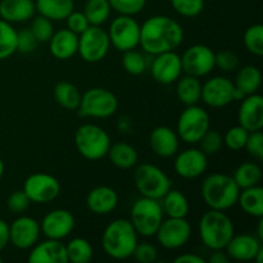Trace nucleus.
Here are the masks:
<instances>
[{"mask_svg": "<svg viewBox=\"0 0 263 263\" xmlns=\"http://www.w3.org/2000/svg\"><path fill=\"white\" fill-rule=\"evenodd\" d=\"M202 243L211 251L225 249L235 234L234 222L225 211L210 210L200 217L198 226Z\"/></svg>", "mask_w": 263, "mask_h": 263, "instance_id": "obj_4", "label": "nucleus"}, {"mask_svg": "<svg viewBox=\"0 0 263 263\" xmlns=\"http://www.w3.org/2000/svg\"><path fill=\"white\" fill-rule=\"evenodd\" d=\"M139 243V235L127 218H116L105 226L102 235V248L108 257L123 261L133 257Z\"/></svg>", "mask_w": 263, "mask_h": 263, "instance_id": "obj_2", "label": "nucleus"}, {"mask_svg": "<svg viewBox=\"0 0 263 263\" xmlns=\"http://www.w3.org/2000/svg\"><path fill=\"white\" fill-rule=\"evenodd\" d=\"M239 58L230 50H222L215 55V67L222 72H233L238 68Z\"/></svg>", "mask_w": 263, "mask_h": 263, "instance_id": "obj_48", "label": "nucleus"}, {"mask_svg": "<svg viewBox=\"0 0 263 263\" xmlns=\"http://www.w3.org/2000/svg\"><path fill=\"white\" fill-rule=\"evenodd\" d=\"M39 41L33 36L32 31L30 28H23L17 31V50L21 53H32L37 48Z\"/></svg>", "mask_w": 263, "mask_h": 263, "instance_id": "obj_47", "label": "nucleus"}, {"mask_svg": "<svg viewBox=\"0 0 263 263\" xmlns=\"http://www.w3.org/2000/svg\"><path fill=\"white\" fill-rule=\"evenodd\" d=\"M36 12L50 21H64L74 9L73 0H35Z\"/></svg>", "mask_w": 263, "mask_h": 263, "instance_id": "obj_31", "label": "nucleus"}, {"mask_svg": "<svg viewBox=\"0 0 263 263\" xmlns=\"http://www.w3.org/2000/svg\"><path fill=\"white\" fill-rule=\"evenodd\" d=\"M231 259L229 258V256L226 254V252H223V249H218V251H212V254L208 258L210 263H229Z\"/></svg>", "mask_w": 263, "mask_h": 263, "instance_id": "obj_53", "label": "nucleus"}, {"mask_svg": "<svg viewBox=\"0 0 263 263\" xmlns=\"http://www.w3.org/2000/svg\"><path fill=\"white\" fill-rule=\"evenodd\" d=\"M41 235L40 222L31 216L18 215L9 225V244L21 251L31 249Z\"/></svg>", "mask_w": 263, "mask_h": 263, "instance_id": "obj_15", "label": "nucleus"}, {"mask_svg": "<svg viewBox=\"0 0 263 263\" xmlns=\"http://www.w3.org/2000/svg\"><path fill=\"white\" fill-rule=\"evenodd\" d=\"M9 244V225L0 218V252Z\"/></svg>", "mask_w": 263, "mask_h": 263, "instance_id": "obj_52", "label": "nucleus"}, {"mask_svg": "<svg viewBox=\"0 0 263 263\" xmlns=\"http://www.w3.org/2000/svg\"><path fill=\"white\" fill-rule=\"evenodd\" d=\"M153 55L146 54L145 51L136 50V49H131V50L123 51L122 55V66L127 73L133 74V76H138V74H143L146 69H149L151 66V61Z\"/></svg>", "mask_w": 263, "mask_h": 263, "instance_id": "obj_34", "label": "nucleus"}, {"mask_svg": "<svg viewBox=\"0 0 263 263\" xmlns=\"http://www.w3.org/2000/svg\"><path fill=\"white\" fill-rule=\"evenodd\" d=\"M36 14L33 0H2L0 18L9 23H22L32 20Z\"/></svg>", "mask_w": 263, "mask_h": 263, "instance_id": "obj_26", "label": "nucleus"}, {"mask_svg": "<svg viewBox=\"0 0 263 263\" xmlns=\"http://www.w3.org/2000/svg\"><path fill=\"white\" fill-rule=\"evenodd\" d=\"M3 262V258H2V256H0V263H2Z\"/></svg>", "mask_w": 263, "mask_h": 263, "instance_id": "obj_57", "label": "nucleus"}, {"mask_svg": "<svg viewBox=\"0 0 263 263\" xmlns=\"http://www.w3.org/2000/svg\"><path fill=\"white\" fill-rule=\"evenodd\" d=\"M175 12L185 18L198 17L204 10V0H171Z\"/></svg>", "mask_w": 263, "mask_h": 263, "instance_id": "obj_42", "label": "nucleus"}, {"mask_svg": "<svg viewBox=\"0 0 263 263\" xmlns=\"http://www.w3.org/2000/svg\"><path fill=\"white\" fill-rule=\"evenodd\" d=\"M204 258L199 254L195 253H184L180 254L175 258V263H205Z\"/></svg>", "mask_w": 263, "mask_h": 263, "instance_id": "obj_51", "label": "nucleus"}, {"mask_svg": "<svg viewBox=\"0 0 263 263\" xmlns=\"http://www.w3.org/2000/svg\"><path fill=\"white\" fill-rule=\"evenodd\" d=\"M49 43V50L54 58L59 61L71 59L79 49V35L72 32L68 28H62L59 31H54L53 36Z\"/></svg>", "mask_w": 263, "mask_h": 263, "instance_id": "obj_25", "label": "nucleus"}, {"mask_svg": "<svg viewBox=\"0 0 263 263\" xmlns=\"http://www.w3.org/2000/svg\"><path fill=\"white\" fill-rule=\"evenodd\" d=\"M149 69L152 77L158 84L171 85L176 82L182 73L181 58L176 50L157 54L152 58Z\"/></svg>", "mask_w": 263, "mask_h": 263, "instance_id": "obj_17", "label": "nucleus"}, {"mask_svg": "<svg viewBox=\"0 0 263 263\" xmlns=\"http://www.w3.org/2000/svg\"><path fill=\"white\" fill-rule=\"evenodd\" d=\"M118 99L112 91L104 87H91L81 97L79 112L82 117L109 118L117 112Z\"/></svg>", "mask_w": 263, "mask_h": 263, "instance_id": "obj_8", "label": "nucleus"}, {"mask_svg": "<svg viewBox=\"0 0 263 263\" xmlns=\"http://www.w3.org/2000/svg\"><path fill=\"white\" fill-rule=\"evenodd\" d=\"M258 228H257V238L259 239V240H263V220H262V217L261 218H258Z\"/></svg>", "mask_w": 263, "mask_h": 263, "instance_id": "obj_55", "label": "nucleus"}, {"mask_svg": "<svg viewBox=\"0 0 263 263\" xmlns=\"http://www.w3.org/2000/svg\"><path fill=\"white\" fill-rule=\"evenodd\" d=\"M30 30L32 31L33 36H35L39 43H48L54 33L53 21L44 17V15L35 14L32 17Z\"/></svg>", "mask_w": 263, "mask_h": 263, "instance_id": "obj_41", "label": "nucleus"}, {"mask_svg": "<svg viewBox=\"0 0 263 263\" xmlns=\"http://www.w3.org/2000/svg\"><path fill=\"white\" fill-rule=\"evenodd\" d=\"M205 105L211 108H222L235 100V86L230 79L215 76L202 85V98Z\"/></svg>", "mask_w": 263, "mask_h": 263, "instance_id": "obj_16", "label": "nucleus"}, {"mask_svg": "<svg viewBox=\"0 0 263 263\" xmlns=\"http://www.w3.org/2000/svg\"><path fill=\"white\" fill-rule=\"evenodd\" d=\"M200 193L210 210L228 211L238 203L240 187L233 176L216 172L203 180Z\"/></svg>", "mask_w": 263, "mask_h": 263, "instance_id": "obj_3", "label": "nucleus"}, {"mask_svg": "<svg viewBox=\"0 0 263 263\" xmlns=\"http://www.w3.org/2000/svg\"><path fill=\"white\" fill-rule=\"evenodd\" d=\"M64 21H66L67 23V28L71 30L72 32L76 33V35H81V33L90 26L89 21H87L84 12H76L74 9L69 13L68 17Z\"/></svg>", "mask_w": 263, "mask_h": 263, "instance_id": "obj_50", "label": "nucleus"}, {"mask_svg": "<svg viewBox=\"0 0 263 263\" xmlns=\"http://www.w3.org/2000/svg\"><path fill=\"white\" fill-rule=\"evenodd\" d=\"M184 40L181 25L168 15H153L140 25V44L146 54L174 51Z\"/></svg>", "mask_w": 263, "mask_h": 263, "instance_id": "obj_1", "label": "nucleus"}, {"mask_svg": "<svg viewBox=\"0 0 263 263\" xmlns=\"http://www.w3.org/2000/svg\"><path fill=\"white\" fill-rule=\"evenodd\" d=\"M17 51V31L12 23L0 18V61L10 58Z\"/></svg>", "mask_w": 263, "mask_h": 263, "instance_id": "obj_38", "label": "nucleus"}, {"mask_svg": "<svg viewBox=\"0 0 263 263\" xmlns=\"http://www.w3.org/2000/svg\"><path fill=\"white\" fill-rule=\"evenodd\" d=\"M4 170H5L4 162H3V159L0 158V179H2L3 175H4Z\"/></svg>", "mask_w": 263, "mask_h": 263, "instance_id": "obj_56", "label": "nucleus"}, {"mask_svg": "<svg viewBox=\"0 0 263 263\" xmlns=\"http://www.w3.org/2000/svg\"><path fill=\"white\" fill-rule=\"evenodd\" d=\"M249 156L253 157L257 161H262L263 159V134L259 131H253L249 133L248 140H247L246 146Z\"/></svg>", "mask_w": 263, "mask_h": 263, "instance_id": "obj_49", "label": "nucleus"}, {"mask_svg": "<svg viewBox=\"0 0 263 263\" xmlns=\"http://www.w3.org/2000/svg\"><path fill=\"white\" fill-rule=\"evenodd\" d=\"M149 144L154 153L161 158H171L180 149V138L168 126H158L149 136Z\"/></svg>", "mask_w": 263, "mask_h": 263, "instance_id": "obj_22", "label": "nucleus"}, {"mask_svg": "<svg viewBox=\"0 0 263 263\" xmlns=\"http://www.w3.org/2000/svg\"><path fill=\"white\" fill-rule=\"evenodd\" d=\"M159 203L167 217L185 218L190 210L187 198L180 190L172 189V187L161 198Z\"/></svg>", "mask_w": 263, "mask_h": 263, "instance_id": "obj_29", "label": "nucleus"}, {"mask_svg": "<svg viewBox=\"0 0 263 263\" xmlns=\"http://www.w3.org/2000/svg\"><path fill=\"white\" fill-rule=\"evenodd\" d=\"M249 131L246 130L243 126L236 125L229 128L226 134L223 135V145L229 148L230 151L238 152L244 149L247 140H248Z\"/></svg>", "mask_w": 263, "mask_h": 263, "instance_id": "obj_40", "label": "nucleus"}, {"mask_svg": "<svg viewBox=\"0 0 263 263\" xmlns=\"http://www.w3.org/2000/svg\"><path fill=\"white\" fill-rule=\"evenodd\" d=\"M117 192L107 185H100L89 192L86 197V205L94 215L105 216L112 213L118 205Z\"/></svg>", "mask_w": 263, "mask_h": 263, "instance_id": "obj_24", "label": "nucleus"}, {"mask_svg": "<svg viewBox=\"0 0 263 263\" xmlns=\"http://www.w3.org/2000/svg\"><path fill=\"white\" fill-rule=\"evenodd\" d=\"M31 200L23 190H15L8 197L7 207L13 215H23L30 208Z\"/></svg>", "mask_w": 263, "mask_h": 263, "instance_id": "obj_45", "label": "nucleus"}, {"mask_svg": "<svg viewBox=\"0 0 263 263\" xmlns=\"http://www.w3.org/2000/svg\"><path fill=\"white\" fill-rule=\"evenodd\" d=\"M236 204H239L241 211L251 217H263V187L256 185L241 189Z\"/></svg>", "mask_w": 263, "mask_h": 263, "instance_id": "obj_27", "label": "nucleus"}, {"mask_svg": "<svg viewBox=\"0 0 263 263\" xmlns=\"http://www.w3.org/2000/svg\"><path fill=\"white\" fill-rule=\"evenodd\" d=\"M262 85V73L256 66H246L236 73L234 86L243 97L258 92Z\"/></svg>", "mask_w": 263, "mask_h": 263, "instance_id": "obj_32", "label": "nucleus"}, {"mask_svg": "<svg viewBox=\"0 0 263 263\" xmlns=\"http://www.w3.org/2000/svg\"><path fill=\"white\" fill-rule=\"evenodd\" d=\"M107 156L110 163L120 170H130L139 162L138 151L127 143L110 144Z\"/></svg>", "mask_w": 263, "mask_h": 263, "instance_id": "obj_30", "label": "nucleus"}, {"mask_svg": "<svg viewBox=\"0 0 263 263\" xmlns=\"http://www.w3.org/2000/svg\"><path fill=\"white\" fill-rule=\"evenodd\" d=\"M262 249V241L256 235L251 234H240V235L234 234L228 246L225 247L229 258L238 262L254 261L258 252H261Z\"/></svg>", "mask_w": 263, "mask_h": 263, "instance_id": "obj_21", "label": "nucleus"}, {"mask_svg": "<svg viewBox=\"0 0 263 263\" xmlns=\"http://www.w3.org/2000/svg\"><path fill=\"white\" fill-rule=\"evenodd\" d=\"M41 234L46 239L63 240L74 229V217L68 210H53L44 216L40 222Z\"/></svg>", "mask_w": 263, "mask_h": 263, "instance_id": "obj_18", "label": "nucleus"}, {"mask_svg": "<svg viewBox=\"0 0 263 263\" xmlns=\"http://www.w3.org/2000/svg\"><path fill=\"white\" fill-rule=\"evenodd\" d=\"M200 151L205 154V156H211V154H216L222 149L223 146V136L221 135L218 131L216 130H208L202 139L199 140Z\"/></svg>", "mask_w": 263, "mask_h": 263, "instance_id": "obj_43", "label": "nucleus"}, {"mask_svg": "<svg viewBox=\"0 0 263 263\" xmlns=\"http://www.w3.org/2000/svg\"><path fill=\"white\" fill-rule=\"evenodd\" d=\"M176 97L184 105H195L202 98V82L198 77L185 74L176 81Z\"/></svg>", "mask_w": 263, "mask_h": 263, "instance_id": "obj_28", "label": "nucleus"}, {"mask_svg": "<svg viewBox=\"0 0 263 263\" xmlns=\"http://www.w3.org/2000/svg\"><path fill=\"white\" fill-rule=\"evenodd\" d=\"M82 12L86 15L90 26H102L109 20L112 8L108 0H86Z\"/></svg>", "mask_w": 263, "mask_h": 263, "instance_id": "obj_37", "label": "nucleus"}, {"mask_svg": "<svg viewBox=\"0 0 263 263\" xmlns=\"http://www.w3.org/2000/svg\"><path fill=\"white\" fill-rule=\"evenodd\" d=\"M133 257L139 263H153L158 258V251L151 243H138L134 249Z\"/></svg>", "mask_w": 263, "mask_h": 263, "instance_id": "obj_46", "label": "nucleus"}, {"mask_svg": "<svg viewBox=\"0 0 263 263\" xmlns=\"http://www.w3.org/2000/svg\"><path fill=\"white\" fill-rule=\"evenodd\" d=\"M211 128V118L205 109L199 105H187L180 115L176 133L180 140L186 144H197Z\"/></svg>", "mask_w": 263, "mask_h": 263, "instance_id": "obj_9", "label": "nucleus"}, {"mask_svg": "<svg viewBox=\"0 0 263 263\" xmlns=\"http://www.w3.org/2000/svg\"><path fill=\"white\" fill-rule=\"evenodd\" d=\"M27 259L30 263H67L66 244L62 240L46 239L31 248Z\"/></svg>", "mask_w": 263, "mask_h": 263, "instance_id": "obj_23", "label": "nucleus"}, {"mask_svg": "<svg viewBox=\"0 0 263 263\" xmlns=\"http://www.w3.org/2000/svg\"><path fill=\"white\" fill-rule=\"evenodd\" d=\"M134 182L141 197L161 200V198L172 187L168 175L152 163H141L136 167Z\"/></svg>", "mask_w": 263, "mask_h": 263, "instance_id": "obj_7", "label": "nucleus"}, {"mask_svg": "<svg viewBox=\"0 0 263 263\" xmlns=\"http://www.w3.org/2000/svg\"><path fill=\"white\" fill-rule=\"evenodd\" d=\"M215 51L203 44L189 46L180 57L182 72L198 79L207 76L215 69Z\"/></svg>", "mask_w": 263, "mask_h": 263, "instance_id": "obj_13", "label": "nucleus"}, {"mask_svg": "<svg viewBox=\"0 0 263 263\" xmlns=\"http://www.w3.org/2000/svg\"><path fill=\"white\" fill-rule=\"evenodd\" d=\"M53 95L55 102L67 110L79 109L82 94L76 85L68 81H61L54 86Z\"/></svg>", "mask_w": 263, "mask_h": 263, "instance_id": "obj_33", "label": "nucleus"}, {"mask_svg": "<svg viewBox=\"0 0 263 263\" xmlns=\"http://www.w3.org/2000/svg\"><path fill=\"white\" fill-rule=\"evenodd\" d=\"M109 48V36L100 26H89L81 35H79L77 53L87 63H98L103 61Z\"/></svg>", "mask_w": 263, "mask_h": 263, "instance_id": "obj_10", "label": "nucleus"}, {"mask_svg": "<svg viewBox=\"0 0 263 263\" xmlns=\"http://www.w3.org/2000/svg\"><path fill=\"white\" fill-rule=\"evenodd\" d=\"M163 210L157 199L141 197L133 204L130 221L139 236L152 238L163 221Z\"/></svg>", "mask_w": 263, "mask_h": 263, "instance_id": "obj_6", "label": "nucleus"}, {"mask_svg": "<svg viewBox=\"0 0 263 263\" xmlns=\"http://www.w3.org/2000/svg\"><path fill=\"white\" fill-rule=\"evenodd\" d=\"M110 46L120 51L136 49L140 44V25L133 15L120 14L110 22L109 30Z\"/></svg>", "mask_w": 263, "mask_h": 263, "instance_id": "obj_11", "label": "nucleus"}, {"mask_svg": "<svg viewBox=\"0 0 263 263\" xmlns=\"http://www.w3.org/2000/svg\"><path fill=\"white\" fill-rule=\"evenodd\" d=\"M157 240L163 248L175 251L186 246L192 238V225L185 218H172L162 221L156 233Z\"/></svg>", "mask_w": 263, "mask_h": 263, "instance_id": "obj_14", "label": "nucleus"}, {"mask_svg": "<svg viewBox=\"0 0 263 263\" xmlns=\"http://www.w3.org/2000/svg\"><path fill=\"white\" fill-rule=\"evenodd\" d=\"M118 127L121 128V131H126L130 128V121H128V118H121L120 121H118Z\"/></svg>", "mask_w": 263, "mask_h": 263, "instance_id": "obj_54", "label": "nucleus"}, {"mask_svg": "<svg viewBox=\"0 0 263 263\" xmlns=\"http://www.w3.org/2000/svg\"><path fill=\"white\" fill-rule=\"evenodd\" d=\"M244 45L247 50L256 57L263 55V26L261 23H254L249 26L244 32Z\"/></svg>", "mask_w": 263, "mask_h": 263, "instance_id": "obj_39", "label": "nucleus"}, {"mask_svg": "<svg viewBox=\"0 0 263 263\" xmlns=\"http://www.w3.org/2000/svg\"><path fill=\"white\" fill-rule=\"evenodd\" d=\"M68 262L89 263L94 257V249L90 241L85 238H73L66 244Z\"/></svg>", "mask_w": 263, "mask_h": 263, "instance_id": "obj_36", "label": "nucleus"}, {"mask_svg": "<svg viewBox=\"0 0 263 263\" xmlns=\"http://www.w3.org/2000/svg\"><path fill=\"white\" fill-rule=\"evenodd\" d=\"M23 192L30 198L31 203H37V204H46L61 194V184L58 179L53 175L45 174V172H37L32 174L25 180L23 184Z\"/></svg>", "mask_w": 263, "mask_h": 263, "instance_id": "obj_12", "label": "nucleus"}, {"mask_svg": "<svg viewBox=\"0 0 263 263\" xmlns=\"http://www.w3.org/2000/svg\"><path fill=\"white\" fill-rule=\"evenodd\" d=\"M110 136L95 123H84L74 133V145L87 161H99L107 156L110 146Z\"/></svg>", "mask_w": 263, "mask_h": 263, "instance_id": "obj_5", "label": "nucleus"}, {"mask_svg": "<svg viewBox=\"0 0 263 263\" xmlns=\"http://www.w3.org/2000/svg\"><path fill=\"white\" fill-rule=\"evenodd\" d=\"M233 177L240 190L256 186L262 180V168L256 162H244L235 170Z\"/></svg>", "mask_w": 263, "mask_h": 263, "instance_id": "obj_35", "label": "nucleus"}, {"mask_svg": "<svg viewBox=\"0 0 263 263\" xmlns=\"http://www.w3.org/2000/svg\"><path fill=\"white\" fill-rule=\"evenodd\" d=\"M238 122L249 133L263 127V98L258 92L247 95L241 99L238 110Z\"/></svg>", "mask_w": 263, "mask_h": 263, "instance_id": "obj_20", "label": "nucleus"}, {"mask_svg": "<svg viewBox=\"0 0 263 263\" xmlns=\"http://www.w3.org/2000/svg\"><path fill=\"white\" fill-rule=\"evenodd\" d=\"M112 10L118 14L135 15L144 9L146 0H108Z\"/></svg>", "mask_w": 263, "mask_h": 263, "instance_id": "obj_44", "label": "nucleus"}, {"mask_svg": "<svg viewBox=\"0 0 263 263\" xmlns=\"http://www.w3.org/2000/svg\"><path fill=\"white\" fill-rule=\"evenodd\" d=\"M207 167L208 158L200 149L187 148L176 153L174 168L175 172L182 179H197L204 174Z\"/></svg>", "mask_w": 263, "mask_h": 263, "instance_id": "obj_19", "label": "nucleus"}]
</instances>
